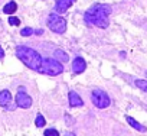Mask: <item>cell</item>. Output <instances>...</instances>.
<instances>
[{
	"label": "cell",
	"instance_id": "obj_1",
	"mask_svg": "<svg viewBox=\"0 0 147 136\" xmlns=\"http://www.w3.org/2000/svg\"><path fill=\"white\" fill-rule=\"evenodd\" d=\"M110 13H111V7L108 5H94L85 12L84 19L90 25H95L98 28L105 29L110 25V19H108Z\"/></svg>",
	"mask_w": 147,
	"mask_h": 136
},
{
	"label": "cell",
	"instance_id": "obj_2",
	"mask_svg": "<svg viewBox=\"0 0 147 136\" xmlns=\"http://www.w3.org/2000/svg\"><path fill=\"white\" fill-rule=\"evenodd\" d=\"M16 56L33 71H38L42 65V56L38 51L29 48V46H18L16 48Z\"/></svg>",
	"mask_w": 147,
	"mask_h": 136
},
{
	"label": "cell",
	"instance_id": "obj_3",
	"mask_svg": "<svg viewBox=\"0 0 147 136\" xmlns=\"http://www.w3.org/2000/svg\"><path fill=\"white\" fill-rule=\"evenodd\" d=\"M38 73L55 77V75H59L63 73V65H62V62H59L55 58H46L42 61V65L38 70Z\"/></svg>",
	"mask_w": 147,
	"mask_h": 136
},
{
	"label": "cell",
	"instance_id": "obj_4",
	"mask_svg": "<svg viewBox=\"0 0 147 136\" xmlns=\"http://www.w3.org/2000/svg\"><path fill=\"white\" fill-rule=\"evenodd\" d=\"M91 100H92L94 106L98 107V109H107V107L111 104V100H110L108 94H107L104 90H100V88L92 90V93H91Z\"/></svg>",
	"mask_w": 147,
	"mask_h": 136
},
{
	"label": "cell",
	"instance_id": "obj_5",
	"mask_svg": "<svg viewBox=\"0 0 147 136\" xmlns=\"http://www.w3.org/2000/svg\"><path fill=\"white\" fill-rule=\"evenodd\" d=\"M48 26L55 33H63L66 31V20L59 15H51L48 18Z\"/></svg>",
	"mask_w": 147,
	"mask_h": 136
},
{
	"label": "cell",
	"instance_id": "obj_6",
	"mask_svg": "<svg viewBox=\"0 0 147 136\" xmlns=\"http://www.w3.org/2000/svg\"><path fill=\"white\" fill-rule=\"evenodd\" d=\"M16 104L20 109H29L32 106V97L25 93V90H19L16 94Z\"/></svg>",
	"mask_w": 147,
	"mask_h": 136
},
{
	"label": "cell",
	"instance_id": "obj_7",
	"mask_svg": "<svg viewBox=\"0 0 147 136\" xmlns=\"http://www.w3.org/2000/svg\"><path fill=\"white\" fill-rule=\"evenodd\" d=\"M85 70H87V62H85L84 58L77 56L75 59L72 61V71H74V74H82Z\"/></svg>",
	"mask_w": 147,
	"mask_h": 136
},
{
	"label": "cell",
	"instance_id": "obj_8",
	"mask_svg": "<svg viewBox=\"0 0 147 136\" xmlns=\"http://www.w3.org/2000/svg\"><path fill=\"white\" fill-rule=\"evenodd\" d=\"M75 2H77V0H56L55 10H56L58 13H65Z\"/></svg>",
	"mask_w": 147,
	"mask_h": 136
},
{
	"label": "cell",
	"instance_id": "obj_9",
	"mask_svg": "<svg viewBox=\"0 0 147 136\" xmlns=\"http://www.w3.org/2000/svg\"><path fill=\"white\" fill-rule=\"evenodd\" d=\"M68 97H69V106L71 107H81V106H84V100L75 91H69Z\"/></svg>",
	"mask_w": 147,
	"mask_h": 136
},
{
	"label": "cell",
	"instance_id": "obj_10",
	"mask_svg": "<svg viewBox=\"0 0 147 136\" xmlns=\"http://www.w3.org/2000/svg\"><path fill=\"white\" fill-rule=\"evenodd\" d=\"M125 120H127V123L133 127V129H136L137 132H141V133H144V132H147V127L146 126H143L141 123H138L136 119H133L131 116H125Z\"/></svg>",
	"mask_w": 147,
	"mask_h": 136
},
{
	"label": "cell",
	"instance_id": "obj_11",
	"mask_svg": "<svg viewBox=\"0 0 147 136\" xmlns=\"http://www.w3.org/2000/svg\"><path fill=\"white\" fill-rule=\"evenodd\" d=\"M10 101H12V94H10L9 90H2L0 91V106L6 107Z\"/></svg>",
	"mask_w": 147,
	"mask_h": 136
},
{
	"label": "cell",
	"instance_id": "obj_12",
	"mask_svg": "<svg viewBox=\"0 0 147 136\" xmlns=\"http://www.w3.org/2000/svg\"><path fill=\"white\" fill-rule=\"evenodd\" d=\"M53 54H55V59H58L59 62H68V59H69L68 54L63 52L62 49H56Z\"/></svg>",
	"mask_w": 147,
	"mask_h": 136
},
{
	"label": "cell",
	"instance_id": "obj_13",
	"mask_svg": "<svg viewBox=\"0 0 147 136\" xmlns=\"http://www.w3.org/2000/svg\"><path fill=\"white\" fill-rule=\"evenodd\" d=\"M18 10V5L15 3V2H9L5 7H3V12L6 13V15H12V13H15Z\"/></svg>",
	"mask_w": 147,
	"mask_h": 136
},
{
	"label": "cell",
	"instance_id": "obj_14",
	"mask_svg": "<svg viewBox=\"0 0 147 136\" xmlns=\"http://www.w3.org/2000/svg\"><path fill=\"white\" fill-rule=\"evenodd\" d=\"M35 124H36V127H43V126L46 124L45 117H43L42 114H38V116H36V120H35Z\"/></svg>",
	"mask_w": 147,
	"mask_h": 136
},
{
	"label": "cell",
	"instance_id": "obj_15",
	"mask_svg": "<svg viewBox=\"0 0 147 136\" xmlns=\"http://www.w3.org/2000/svg\"><path fill=\"white\" fill-rule=\"evenodd\" d=\"M136 86L140 90H143V91L147 93V80H136Z\"/></svg>",
	"mask_w": 147,
	"mask_h": 136
},
{
	"label": "cell",
	"instance_id": "obj_16",
	"mask_svg": "<svg viewBox=\"0 0 147 136\" xmlns=\"http://www.w3.org/2000/svg\"><path fill=\"white\" fill-rule=\"evenodd\" d=\"M43 136H59V133L55 129H46L45 133H43Z\"/></svg>",
	"mask_w": 147,
	"mask_h": 136
},
{
	"label": "cell",
	"instance_id": "obj_17",
	"mask_svg": "<svg viewBox=\"0 0 147 136\" xmlns=\"http://www.w3.org/2000/svg\"><path fill=\"white\" fill-rule=\"evenodd\" d=\"M9 23H10L12 26H19V25H20V19H18V18H15V16H10V18H9Z\"/></svg>",
	"mask_w": 147,
	"mask_h": 136
},
{
	"label": "cell",
	"instance_id": "obj_18",
	"mask_svg": "<svg viewBox=\"0 0 147 136\" xmlns=\"http://www.w3.org/2000/svg\"><path fill=\"white\" fill-rule=\"evenodd\" d=\"M32 33H33V29H30V28H23L20 31V35L22 36H30Z\"/></svg>",
	"mask_w": 147,
	"mask_h": 136
},
{
	"label": "cell",
	"instance_id": "obj_19",
	"mask_svg": "<svg viewBox=\"0 0 147 136\" xmlns=\"http://www.w3.org/2000/svg\"><path fill=\"white\" fill-rule=\"evenodd\" d=\"M5 56V52H3V49H2V46H0V58H3Z\"/></svg>",
	"mask_w": 147,
	"mask_h": 136
},
{
	"label": "cell",
	"instance_id": "obj_20",
	"mask_svg": "<svg viewBox=\"0 0 147 136\" xmlns=\"http://www.w3.org/2000/svg\"><path fill=\"white\" fill-rule=\"evenodd\" d=\"M35 33H36V35H42V31H40V29H38V31H35Z\"/></svg>",
	"mask_w": 147,
	"mask_h": 136
},
{
	"label": "cell",
	"instance_id": "obj_21",
	"mask_svg": "<svg viewBox=\"0 0 147 136\" xmlns=\"http://www.w3.org/2000/svg\"><path fill=\"white\" fill-rule=\"evenodd\" d=\"M65 136H77V135H75V133H66Z\"/></svg>",
	"mask_w": 147,
	"mask_h": 136
},
{
	"label": "cell",
	"instance_id": "obj_22",
	"mask_svg": "<svg viewBox=\"0 0 147 136\" xmlns=\"http://www.w3.org/2000/svg\"><path fill=\"white\" fill-rule=\"evenodd\" d=\"M146 77H147V74H146Z\"/></svg>",
	"mask_w": 147,
	"mask_h": 136
}]
</instances>
